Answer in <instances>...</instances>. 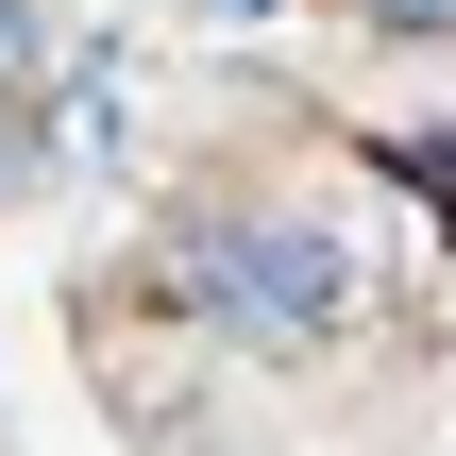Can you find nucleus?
I'll use <instances>...</instances> for the list:
<instances>
[{
	"label": "nucleus",
	"instance_id": "20e7f679",
	"mask_svg": "<svg viewBox=\"0 0 456 456\" xmlns=\"http://www.w3.org/2000/svg\"><path fill=\"white\" fill-rule=\"evenodd\" d=\"M17 169H34V135H17V118H0V203H17Z\"/></svg>",
	"mask_w": 456,
	"mask_h": 456
},
{
	"label": "nucleus",
	"instance_id": "f03ea898",
	"mask_svg": "<svg viewBox=\"0 0 456 456\" xmlns=\"http://www.w3.org/2000/svg\"><path fill=\"white\" fill-rule=\"evenodd\" d=\"M34 85H51V17H34V0H0V118H17Z\"/></svg>",
	"mask_w": 456,
	"mask_h": 456
},
{
	"label": "nucleus",
	"instance_id": "7ed1b4c3",
	"mask_svg": "<svg viewBox=\"0 0 456 456\" xmlns=\"http://www.w3.org/2000/svg\"><path fill=\"white\" fill-rule=\"evenodd\" d=\"M355 17H372L389 51H456V0H355Z\"/></svg>",
	"mask_w": 456,
	"mask_h": 456
},
{
	"label": "nucleus",
	"instance_id": "f257e3e1",
	"mask_svg": "<svg viewBox=\"0 0 456 456\" xmlns=\"http://www.w3.org/2000/svg\"><path fill=\"white\" fill-rule=\"evenodd\" d=\"M203 355H254V372H305V355H338L355 338V305H372V254H355V220L338 203H288V186H237V203H186L169 237H152V271H135Z\"/></svg>",
	"mask_w": 456,
	"mask_h": 456
}]
</instances>
